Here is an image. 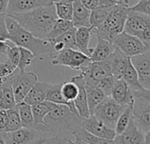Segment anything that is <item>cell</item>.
I'll list each match as a JSON object with an SVG mask.
<instances>
[{"instance_id":"9a60e30c","label":"cell","mask_w":150,"mask_h":144,"mask_svg":"<svg viewBox=\"0 0 150 144\" xmlns=\"http://www.w3.org/2000/svg\"><path fill=\"white\" fill-rule=\"evenodd\" d=\"M113 143L119 144H142L144 143V133H142L131 117L127 128L113 138Z\"/></svg>"},{"instance_id":"836d02e7","label":"cell","mask_w":150,"mask_h":144,"mask_svg":"<svg viewBox=\"0 0 150 144\" xmlns=\"http://www.w3.org/2000/svg\"><path fill=\"white\" fill-rule=\"evenodd\" d=\"M7 113V125L5 127V128L4 129L5 132H12L15 131L18 128H20L22 126L20 118H19V114H18V111L17 108V105L16 106L7 109L6 110Z\"/></svg>"},{"instance_id":"f907efd6","label":"cell","mask_w":150,"mask_h":144,"mask_svg":"<svg viewBox=\"0 0 150 144\" xmlns=\"http://www.w3.org/2000/svg\"><path fill=\"white\" fill-rule=\"evenodd\" d=\"M5 77H0V83H2V82L4 80V78H5Z\"/></svg>"},{"instance_id":"d6986e66","label":"cell","mask_w":150,"mask_h":144,"mask_svg":"<svg viewBox=\"0 0 150 144\" xmlns=\"http://www.w3.org/2000/svg\"><path fill=\"white\" fill-rule=\"evenodd\" d=\"M52 4H54L52 0H9L6 13L25 12Z\"/></svg>"},{"instance_id":"5b68a950","label":"cell","mask_w":150,"mask_h":144,"mask_svg":"<svg viewBox=\"0 0 150 144\" xmlns=\"http://www.w3.org/2000/svg\"><path fill=\"white\" fill-rule=\"evenodd\" d=\"M132 118L142 133L150 131V90L134 92Z\"/></svg>"},{"instance_id":"e575fe53","label":"cell","mask_w":150,"mask_h":144,"mask_svg":"<svg viewBox=\"0 0 150 144\" xmlns=\"http://www.w3.org/2000/svg\"><path fill=\"white\" fill-rule=\"evenodd\" d=\"M132 105H133V102L131 104L127 105L125 107V109L123 110V112L121 113V114L120 115V117L116 122L115 128H114L116 135L121 134L127 128V127L130 121V119L132 117Z\"/></svg>"},{"instance_id":"6da1fadb","label":"cell","mask_w":150,"mask_h":144,"mask_svg":"<svg viewBox=\"0 0 150 144\" xmlns=\"http://www.w3.org/2000/svg\"><path fill=\"white\" fill-rule=\"evenodd\" d=\"M83 121V118L76 112L71 111L68 106L54 104L51 111L45 116L43 124L34 128L40 135L39 143L42 139L54 135H72V133L82 126Z\"/></svg>"},{"instance_id":"484cf974","label":"cell","mask_w":150,"mask_h":144,"mask_svg":"<svg viewBox=\"0 0 150 144\" xmlns=\"http://www.w3.org/2000/svg\"><path fill=\"white\" fill-rule=\"evenodd\" d=\"M85 91L90 115H92L96 107L107 97L100 89H98L96 86L85 84Z\"/></svg>"},{"instance_id":"1f68e13d","label":"cell","mask_w":150,"mask_h":144,"mask_svg":"<svg viewBox=\"0 0 150 144\" xmlns=\"http://www.w3.org/2000/svg\"><path fill=\"white\" fill-rule=\"evenodd\" d=\"M73 26H73L71 20H66V19L57 18L56 20L54 21L49 33L47 34V40H53V39L58 37L59 35L64 33L65 32H67L68 30H69Z\"/></svg>"},{"instance_id":"e0dca14e","label":"cell","mask_w":150,"mask_h":144,"mask_svg":"<svg viewBox=\"0 0 150 144\" xmlns=\"http://www.w3.org/2000/svg\"><path fill=\"white\" fill-rule=\"evenodd\" d=\"M129 57L115 48V50L108 56L105 62L109 64L111 74L116 79L122 78L128 63Z\"/></svg>"},{"instance_id":"f6af8a7d","label":"cell","mask_w":150,"mask_h":144,"mask_svg":"<svg viewBox=\"0 0 150 144\" xmlns=\"http://www.w3.org/2000/svg\"><path fill=\"white\" fill-rule=\"evenodd\" d=\"M9 0H0V14H6Z\"/></svg>"},{"instance_id":"7c38bea8","label":"cell","mask_w":150,"mask_h":144,"mask_svg":"<svg viewBox=\"0 0 150 144\" xmlns=\"http://www.w3.org/2000/svg\"><path fill=\"white\" fill-rule=\"evenodd\" d=\"M81 127L95 136L105 140L113 142V138L116 135L115 130L113 128H109L95 115H90L88 118L83 119Z\"/></svg>"},{"instance_id":"44dd1931","label":"cell","mask_w":150,"mask_h":144,"mask_svg":"<svg viewBox=\"0 0 150 144\" xmlns=\"http://www.w3.org/2000/svg\"><path fill=\"white\" fill-rule=\"evenodd\" d=\"M51 85L52 84L48 83L37 81L33 84V86L31 88V90L28 92V93L26 94L23 101L30 106L44 101L46 99L47 91L49 90Z\"/></svg>"},{"instance_id":"bcb514c9","label":"cell","mask_w":150,"mask_h":144,"mask_svg":"<svg viewBox=\"0 0 150 144\" xmlns=\"http://www.w3.org/2000/svg\"><path fill=\"white\" fill-rule=\"evenodd\" d=\"M144 143H150V131H148V132H146V133L144 134Z\"/></svg>"},{"instance_id":"c3c4849f","label":"cell","mask_w":150,"mask_h":144,"mask_svg":"<svg viewBox=\"0 0 150 144\" xmlns=\"http://www.w3.org/2000/svg\"><path fill=\"white\" fill-rule=\"evenodd\" d=\"M1 95H2V83H0V99H1Z\"/></svg>"},{"instance_id":"7dc6e473","label":"cell","mask_w":150,"mask_h":144,"mask_svg":"<svg viewBox=\"0 0 150 144\" xmlns=\"http://www.w3.org/2000/svg\"><path fill=\"white\" fill-rule=\"evenodd\" d=\"M4 136H5V131H4V130L0 129V144L5 143Z\"/></svg>"},{"instance_id":"ab89813d","label":"cell","mask_w":150,"mask_h":144,"mask_svg":"<svg viewBox=\"0 0 150 144\" xmlns=\"http://www.w3.org/2000/svg\"><path fill=\"white\" fill-rule=\"evenodd\" d=\"M129 10L142 14L150 15V0H139L134 6H129Z\"/></svg>"},{"instance_id":"4dcf8cb0","label":"cell","mask_w":150,"mask_h":144,"mask_svg":"<svg viewBox=\"0 0 150 144\" xmlns=\"http://www.w3.org/2000/svg\"><path fill=\"white\" fill-rule=\"evenodd\" d=\"M17 108L18 111L19 118L23 127L34 128L33 117L32 113V106L24 101L17 104Z\"/></svg>"},{"instance_id":"cb8c5ba5","label":"cell","mask_w":150,"mask_h":144,"mask_svg":"<svg viewBox=\"0 0 150 144\" xmlns=\"http://www.w3.org/2000/svg\"><path fill=\"white\" fill-rule=\"evenodd\" d=\"M72 135L75 137L73 140V143L75 144H112V141L105 140L99 137L95 136L94 135L91 134L83 128L80 127L78 129L72 133Z\"/></svg>"},{"instance_id":"3957f363","label":"cell","mask_w":150,"mask_h":144,"mask_svg":"<svg viewBox=\"0 0 150 144\" xmlns=\"http://www.w3.org/2000/svg\"><path fill=\"white\" fill-rule=\"evenodd\" d=\"M129 11V4L120 3L112 7L103 24L98 28H92L93 34L112 41L124 30L125 22Z\"/></svg>"},{"instance_id":"7402d4cb","label":"cell","mask_w":150,"mask_h":144,"mask_svg":"<svg viewBox=\"0 0 150 144\" xmlns=\"http://www.w3.org/2000/svg\"><path fill=\"white\" fill-rule=\"evenodd\" d=\"M93 35L92 27H78L76 31V45L79 51L87 56H91L93 48L89 47L90 40Z\"/></svg>"},{"instance_id":"f35d334b","label":"cell","mask_w":150,"mask_h":144,"mask_svg":"<svg viewBox=\"0 0 150 144\" xmlns=\"http://www.w3.org/2000/svg\"><path fill=\"white\" fill-rule=\"evenodd\" d=\"M18 49H19V56H18L17 68L19 70V71L22 72V71L25 70L27 66H29L30 64L33 63L35 56L33 55V53L31 51H29L28 49H26L25 48L18 47Z\"/></svg>"},{"instance_id":"60d3db41","label":"cell","mask_w":150,"mask_h":144,"mask_svg":"<svg viewBox=\"0 0 150 144\" xmlns=\"http://www.w3.org/2000/svg\"><path fill=\"white\" fill-rule=\"evenodd\" d=\"M4 18L5 14H0V40H6L9 39V35L5 27Z\"/></svg>"},{"instance_id":"7bdbcfd3","label":"cell","mask_w":150,"mask_h":144,"mask_svg":"<svg viewBox=\"0 0 150 144\" xmlns=\"http://www.w3.org/2000/svg\"><path fill=\"white\" fill-rule=\"evenodd\" d=\"M7 120H8V117H7L6 110L0 109V129L4 130L5 128L7 125Z\"/></svg>"},{"instance_id":"ac0fdd59","label":"cell","mask_w":150,"mask_h":144,"mask_svg":"<svg viewBox=\"0 0 150 144\" xmlns=\"http://www.w3.org/2000/svg\"><path fill=\"white\" fill-rule=\"evenodd\" d=\"M110 98L115 102L125 106L131 104L134 100L131 89L122 78L115 80L111 91Z\"/></svg>"},{"instance_id":"83f0119b","label":"cell","mask_w":150,"mask_h":144,"mask_svg":"<svg viewBox=\"0 0 150 144\" xmlns=\"http://www.w3.org/2000/svg\"><path fill=\"white\" fill-rule=\"evenodd\" d=\"M54 103L44 100L42 102L32 105V113L33 117V122H34V128L37 125H42L45 116L51 111V109L54 106Z\"/></svg>"},{"instance_id":"681fc988","label":"cell","mask_w":150,"mask_h":144,"mask_svg":"<svg viewBox=\"0 0 150 144\" xmlns=\"http://www.w3.org/2000/svg\"><path fill=\"white\" fill-rule=\"evenodd\" d=\"M123 1V3H125V4H129V0H122Z\"/></svg>"},{"instance_id":"b9f144b4","label":"cell","mask_w":150,"mask_h":144,"mask_svg":"<svg viewBox=\"0 0 150 144\" xmlns=\"http://www.w3.org/2000/svg\"><path fill=\"white\" fill-rule=\"evenodd\" d=\"M81 2L83 3V4L88 8L89 10H93L96 7H98L99 4V1L98 0H81Z\"/></svg>"},{"instance_id":"ffe728a7","label":"cell","mask_w":150,"mask_h":144,"mask_svg":"<svg viewBox=\"0 0 150 144\" xmlns=\"http://www.w3.org/2000/svg\"><path fill=\"white\" fill-rule=\"evenodd\" d=\"M90 15L91 10L86 8L81 0H73L71 22L75 27H90Z\"/></svg>"},{"instance_id":"7a4b0ae2","label":"cell","mask_w":150,"mask_h":144,"mask_svg":"<svg viewBox=\"0 0 150 144\" xmlns=\"http://www.w3.org/2000/svg\"><path fill=\"white\" fill-rule=\"evenodd\" d=\"M7 14L14 18L25 30L40 39H47L57 18L54 4L35 8L25 12Z\"/></svg>"},{"instance_id":"d6a6232c","label":"cell","mask_w":150,"mask_h":144,"mask_svg":"<svg viewBox=\"0 0 150 144\" xmlns=\"http://www.w3.org/2000/svg\"><path fill=\"white\" fill-rule=\"evenodd\" d=\"M57 18L71 20L73 12V0H62L54 3Z\"/></svg>"},{"instance_id":"f546056e","label":"cell","mask_w":150,"mask_h":144,"mask_svg":"<svg viewBox=\"0 0 150 144\" xmlns=\"http://www.w3.org/2000/svg\"><path fill=\"white\" fill-rule=\"evenodd\" d=\"M112 6H105V5H98L95 9L91 11L90 15V25L92 28L99 27L105 19L106 18L109 11H111Z\"/></svg>"},{"instance_id":"603a6c76","label":"cell","mask_w":150,"mask_h":144,"mask_svg":"<svg viewBox=\"0 0 150 144\" xmlns=\"http://www.w3.org/2000/svg\"><path fill=\"white\" fill-rule=\"evenodd\" d=\"M98 43L95 48H93L92 54L90 56L91 62H101L105 61L108 56L115 50L114 45L112 41L97 36Z\"/></svg>"},{"instance_id":"ba28073f","label":"cell","mask_w":150,"mask_h":144,"mask_svg":"<svg viewBox=\"0 0 150 144\" xmlns=\"http://www.w3.org/2000/svg\"><path fill=\"white\" fill-rule=\"evenodd\" d=\"M126 106L115 102L111 98H106L96 107L92 115H95L109 128L114 129L116 122Z\"/></svg>"},{"instance_id":"d590c367","label":"cell","mask_w":150,"mask_h":144,"mask_svg":"<svg viewBox=\"0 0 150 144\" xmlns=\"http://www.w3.org/2000/svg\"><path fill=\"white\" fill-rule=\"evenodd\" d=\"M76 27L73 26L72 28H70L69 30H68L67 32H65L64 33L59 35L58 37L53 39V40H49L52 41H62L64 45L66 48H72V49H77L76 45Z\"/></svg>"},{"instance_id":"8fae6325","label":"cell","mask_w":150,"mask_h":144,"mask_svg":"<svg viewBox=\"0 0 150 144\" xmlns=\"http://www.w3.org/2000/svg\"><path fill=\"white\" fill-rule=\"evenodd\" d=\"M130 61L137 72L142 86L150 90V50L131 56Z\"/></svg>"},{"instance_id":"277c9868","label":"cell","mask_w":150,"mask_h":144,"mask_svg":"<svg viewBox=\"0 0 150 144\" xmlns=\"http://www.w3.org/2000/svg\"><path fill=\"white\" fill-rule=\"evenodd\" d=\"M11 40L18 47L25 48L31 51L34 56H39L41 55H53L54 50L52 42L47 39H40L28 31L21 27L14 35L9 37Z\"/></svg>"},{"instance_id":"8992f818","label":"cell","mask_w":150,"mask_h":144,"mask_svg":"<svg viewBox=\"0 0 150 144\" xmlns=\"http://www.w3.org/2000/svg\"><path fill=\"white\" fill-rule=\"evenodd\" d=\"M123 31L138 37L150 48V15L129 10Z\"/></svg>"},{"instance_id":"8d00e7d4","label":"cell","mask_w":150,"mask_h":144,"mask_svg":"<svg viewBox=\"0 0 150 144\" xmlns=\"http://www.w3.org/2000/svg\"><path fill=\"white\" fill-rule=\"evenodd\" d=\"M61 92L63 98L68 102H74L75 99L78 94V86L76 83L69 80L62 84Z\"/></svg>"},{"instance_id":"74e56055","label":"cell","mask_w":150,"mask_h":144,"mask_svg":"<svg viewBox=\"0 0 150 144\" xmlns=\"http://www.w3.org/2000/svg\"><path fill=\"white\" fill-rule=\"evenodd\" d=\"M115 80H116V78L111 75V76L105 77H104V78H102V79H100V80L92 82V83H91V84H86V83H85V84L98 87V89H100V90L105 93V95L107 98H110L111 91H112V85H113Z\"/></svg>"},{"instance_id":"30bf717a","label":"cell","mask_w":150,"mask_h":144,"mask_svg":"<svg viewBox=\"0 0 150 144\" xmlns=\"http://www.w3.org/2000/svg\"><path fill=\"white\" fill-rule=\"evenodd\" d=\"M9 77L17 104L24 100L28 92L38 81V77L33 72L19 71L18 74L12 73Z\"/></svg>"},{"instance_id":"5bb4252c","label":"cell","mask_w":150,"mask_h":144,"mask_svg":"<svg viewBox=\"0 0 150 144\" xmlns=\"http://www.w3.org/2000/svg\"><path fill=\"white\" fill-rule=\"evenodd\" d=\"M84 77L86 84L100 80L105 77L111 76V70L109 64L105 61L101 62H90L89 64L81 70Z\"/></svg>"},{"instance_id":"52a82bcc","label":"cell","mask_w":150,"mask_h":144,"mask_svg":"<svg viewBox=\"0 0 150 144\" xmlns=\"http://www.w3.org/2000/svg\"><path fill=\"white\" fill-rule=\"evenodd\" d=\"M53 65H62L70 68L73 70H82L84 69L91 59L81 51L72 48H64L61 52L50 55Z\"/></svg>"},{"instance_id":"ee69618b","label":"cell","mask_w":150,"mask_h":144,"mask_svg":"<svg viewBox=\"0 0 150 144\" xmlns=\"http://www.w3.org/2000/svg\"><path fill=\"white\" fill-rule=\"evenodd\" d=\"M98 1L100 5H105V6H113L115 4L123 2L122 0H98Z\"/></svg>"},{"instance_id":"f1b7e54d","label":"cell","mask_w":150,"mask_h":144,"mask_svg":"<svg viewBox=\"0 0 150 144\" xmlns=\"http://www.w3.org/2000/svg\"><path fill=\"white\" fill-rule=\"evenodd\" d=\"M122 79L129 86L132 92L146 90L142 86V84L139 82L137 72H136L135 69L134 68V66H133V64H132V62L130 61V57L128 59L127 67V70H126V71H125V73H124V75L122 77Z\"/></svg>"},{"instance_id":"2e32d148","label":"cell","mask_w":150,"mask_h":144,"mask_svg":"<svg viewBox=\"0 0 150 144\" xmlns=\"http://www.w3.org/2000/svg\"><path fill=\"white\" fill-rule=\"evenodd\" d=\"M70 80L76 83V85L78 86V94L74 100V105L77 111V113L83 119L88 118L90 116V112L87 104L84 77L82 73H80V75L72 77Z\"/></svg>"},{"instance_id":"4fadbf2b","label":"cell","mask_w":150,"mask_h":144,"mask_svg":"<svg viewBox=\"0 0 150 144\" xmlns=\"http://www.w3.org/2000/svg\"><path fill=\"white\" fill-rule=\"evenodd\" d=\"M40 139V133L34 128L21 127L20 128L12 131L5 132V143L29 144L39 143Z\"/></svg>"},{"instance_id":"d4e9b609","label":"cell","mask_w":150,"mask_h":144,"mask_svg":"<svg viewBox=\"0 0 150 144\" xmlns=\"http://www.w3.org/2000/svg\"><path fill=\"white\" fill-rule=\"evenodd\" d=\"M9 76L6 77L4 80L2 82V95L0 99V109L3 110L12 108L17 105Z\"/></svg>"},{"instance_id":"9c48e42d","label":"cell","mask_w":150,"mask_h":144,"mask_svg":"<svg viewBox=\"0 0 150 144\" xmlns=\"http://www.w3.org/2000/svg\"><path fill=\"white\" fill-rule=\"evenodd\" d=\"M112 43L116 48L120 50L128 57L150 50V48L147 47L138 37L129 34L125 31H122L115 36L112 39Z\"/></svg>"},{"instance_id":"816d5d0a","label":"cell","mask_w":150,"mask_h":144,"mask_svg":"<svg viewBox=\"0 0 150 144\" xmlns=\"http://www.w3.org/2000/svg\"><path fill=\"white\" fill-rule=\"evenodd\" d=\"M60 1H62V0H52L53 3H56V2H60Z\"/></svg>"},{"instance_id":"4316f807","label":"cell","mask_w":150,"mask_h":144,"mask_svg":"<svg viewBox=\"0 0 150 144\" xmlns=\"http://www.w3.org/2000/svg\"><path fill=\"white\" fill-rule=\"evenodd\" d=\"M62 84H52L51 87L49 88V90L47 91V93L46 95V99L45 100L50 101L54 104H61V105H66L68 106L71 111L73 112H76V109L75 107L74 102H68L62 96V92H61V88H62Z\"/></svg>"}]
</instances>
